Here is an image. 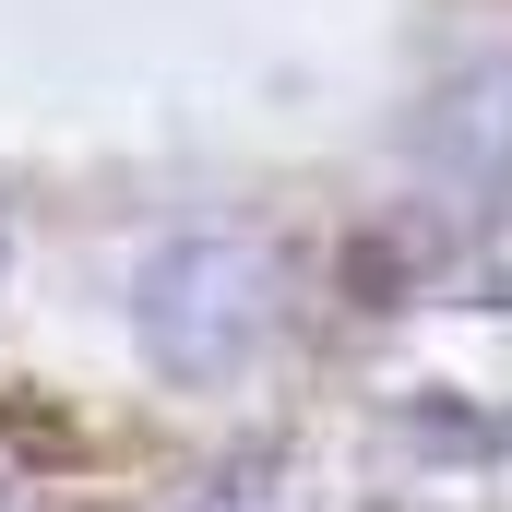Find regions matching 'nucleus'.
<instances>
[{"label":"nucleus","instance_id":"obj_1","mask_svg":"<svg viewBox=\"0 0 512 512\" xmlns=\"http://www.w3.org/2000/svg\"><path fill=\"white\" fill-rule=\"evenodd\" d=\"M131 334L167 382H227L274 334V262L251 239H167L131 274Z\"/></svg>","mask_w":512,"mask_h":512},{"label":"nucleus","instance_id":"obj_2","mask_svg":"<svg viewBox=\"0 0 512 512\" xmlns=\"http://www.w3.org/2000/svg\"><path fill=\"white\" fill-rule=\"evenodd\" d=\"M417 143L465 191H512V60H477L465 84H441V108L417 120Z\"/></svg>","mask_w":512,"mask_h":512},{"label":"nucleus","instance_id":"obj_3","mask_svg":"<svg viewBox=\"0 0 512 512\" xmlns=\"http://www.w3.org/2000/svg\"><path fill=\"white\" fill-rule=\"evenodd\" d=\"M417 274H429V239H417V227H358V239L334 251V286H346L358 310H405Z\"/></svg>","mask_w":512,"mask_h":512},{"label":"nucleus","instance_id":"obj_4","mask_svg":"<svg viewBox=\"0 0 512 512\" xmlns=\"http://www.w3.org/2000/svg\"><path fill=\"white\" fill-rule=\"evenodd\" d=\"M0 274H12V239H0Z\"/></svg>","mask_w":512,"mask_h":512},{"label":"nucleus","instance_id":"obj_5","mask_svg":"<svg viewBox=\"0 0 512 512\" xmlns=\"http://www.w3.org/2000/svg\"><path fill=\"white\" fill-rule=\"evenodd\" d=\"M0 501H12V489H0Z\"/></svg>","mask_w":512,"mask_h":512}]
</instances>
